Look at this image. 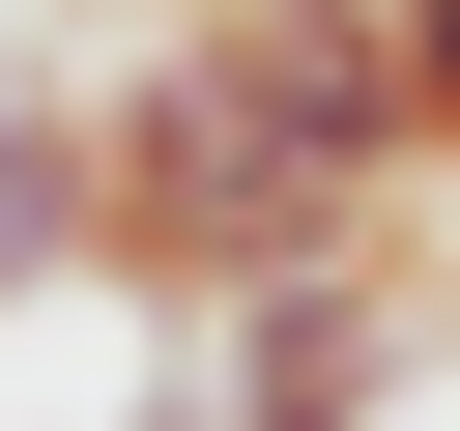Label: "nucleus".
Wrapping results in <instances>:
<instances>
[{
    "instance_id": "obj_2",
    "label": "nucleus",
    "mask_w": 460,
    "mask_h": 431,
    "mask_svg": "<svg viewBox=\"0 0 460 431\" xmlns=\"http://www.w3.org/2000/svg\"><path fill=\"white\" fill-rule=\"evenodd\" d=\"M402 345H431V259H402V230L259 259V287H201V402H172V431H374Z\"/></svg>"
},
{
    "instance_id": "obj_3",
    "label": "nucleus",
    "mask_w": 460,
    "mask_h": 431,
    "mask_svg": "<svg viewBox=\"0 0 460 431\" xmlns=\"http://www.w3.org/2000/svg\"><path fill=\"white\" fill-rule=\"evenodd\" d=\"M201 86L259 115V172H288V201H345V230H402V201H431V144H402V57H374V0H201Z\"/></svg>"
},
{
    "instance_id": "obj_7",
    "label": "nucleus",
    "mask_w": 460,
    "mask_h": 431,
    "mask_svg": "<svg viewBox=\"0 0 460 431\" xmlns=\"http://www.w3.org/2000/svg\"><path fill=\"white\" fill-rule=\"evenodd\" d=\"M431 345H460V287H431Z\"/></svg>"
},
{
    "instance_id": "obj_5",
    "label": "nucleus",
    "mask_w": 460,
    "mask_h": 431,
    "mask_svg": "<svg viewBox=\"0 0 460 431\" xmlns=\"http://www.w3.org/2000/svg\"><path fill=\"white\" fill-rule=\"evenodd\" d=\"M374 57H402V144H431V201H460V0H374Z\"/></svg>"
},
{
    "instance_id": "obj_1",
    "label": "nucleus",
    "mask_w": 460,
    "mask_h": 431,
    "mask_svg": "<svg viewBox=\"0 0 460 431\" xmlns=\"http://www.w3.org/2000/svg\"><path fill=\"white\" fill-rule=\"evenodd\" d=\"M259 259H345V201H288V172H259V115L201 86V29H172L144 86H86V287L201 316V287H259Z\"/></svg>"
},
{
    "instance_id": "obj_4",
    "label": "nucleus",
    "mask_w": 460,
    "mask_h": 431,
    "mask_svg": "<svg viewBox=\"0 0 460 431\" xmlns=\"http://www.w3.org/2000/svg\"><path fill=\"white\" fill-rule=\"evenodd\" d=\"M29 287H86V115H58V86L0 115V316H29Z\"/></svg>"
},
{
    "instance_id": "obj_6",
    "label": "nucleus",
    "mask_w": 460,
    "mask_h": 431,
    "mask_svg": "<svg viewBox=\"0 0 460 431\" xmlns=\"http://www.w3.org/2000/svg\"><path fill=\"white\" fill-rule=\"evenodd\" d=\"M29 29H144V0H29Z\"/></svg>"
}]
</instances>
